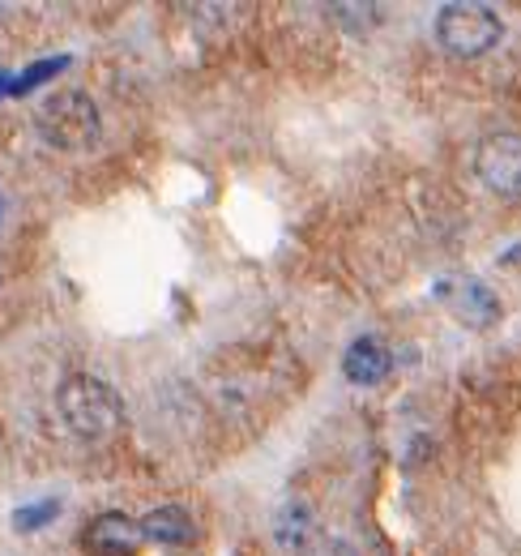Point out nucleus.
Returning <instances> with one entry per match:
<instances>
[{
    "label": "nucleus",
    "instance_id": "obj_4",
    "mask_svg": "<svg viewBox=\"0 0 521 556\" xmlns=\"http://www.w3.org/2000/svg\"><path fill=\"white\" fill-rule=\"evenodd\" d=\"M474 172L496 198H521V134H487L474 150Z\"/></svg>",
    "mask_w": 521,
    "mask_h": 556
},
{
    "label": "nucleus",
    "instance_id": "obj_7",
    "mask_svg": "<svg viewBox=\"0 0 521 556\" xmlns=\"http://www.w3.org/2000/svg\"><path fill=\"white\" fill-rule=\"evenodd\" d=\"M137 540H141L137 522L112 509V514H99V518L86 527V540H81V544H86L90 556H132Z\"/></svg>",
    "mask_w": 521,
    "mask_h": 556
},
{
    "label": "nucleus",
    "instance_id": "obj_5",
    "mask_svg": "<svg viewBox=\"0 0 521 556\" xmlns=\"http://www.w3.org/2000/svg\"><path fill=\"white\" fill-rule=\"evenodd\" d=\"M436 300L454 313L461 326H470V330H487L496 317H500V300L492 295V287L487 282H479V278H441L436 282Z\"/></svg>",
    "mask_w": 521,
    "mask_h": 556
},
{
    "label": "nucleus",
    "instance_id": "obj_2",
    "mask_svg": "<svg viewBox=\"0 0 521 556\" xmlns=\"http://www.w3.org/2000/svg\"><path fill=\"white\" fill-rule=\"evenodd\" d=\"M500 39H505V22L487 4L454 0V4H441V13H436V43L457 61H479Z\"/></svg>",
    "mask_w": 521,
    "mask_h": 556
},
{
    "label": "nucleus",
    "instance_id": "obj_12",
    "mask_svg": "<svg viewBox=\"0 0 521 556\" xmlns=\"http://www.w3.org/2000/svg\"><path fill=\"white\" fill-rule=\"evenodd\" d=\"M329 13H333L346 30H368V26L377 30V26H381V9H377V4H333Z\"/></svg>",
    "mask_w": 521,
    "mask_h": 556
},
{
    "label": "nucleus",
    "instance_id": "obj_9",
    "mask_svg": "<svg viewBox=\"0 0 521 556\" xmlns=\"http://www.w3.org/2000/svg\"><path fill=\"white\" fill-rule=\"evenodd\" d=\"M274 531H278V544L287 553H300L308 544V535H313V509L304 501H287L278 509V518H274Z\"/></svg>",
    "mask_w": 521,
    "mask_h": 556
},
{
    "label": "nucleus",
    "instance_id": "obj_3",
    "mask_svg": "<svg viewBox=\"0 0 521 556\" xmlns=\"http://www.w3.org/2000/svg\"><path fill=\"white\" fill-rule=\"evenodd\" d=\"M39 134L52 150H90L99 141V108L81 90H56L39 108Z\"/></svg>",
    "mask_w": 521,
    "mask_h": 556
},
{
    "label": "nucleus",
    "instance_id": "obj_10",
    "mask_svg": "<svg viewBox=\"0 0 521 556\" xmlns=\"http://www.w3.org/2000/svg\"><path fill=\"white\" fill-rule=\"evenodd\" d=\"M68 70V56H52V61H39V65H30L26 73H17V77H9V94H30L35 86H43V81H52L56 73Z\"/></svg>",
    "mask_w": 521,
    "mask_h": 556
},
{
    "label": "nucleus",
    "instance_id": "obj_13",
    "mask_svg": "<svg viewBox=\"0 0 521 556\" xmlns=\"http://www.w3.org/2000/svg\"><path fill=\"white\" fill-rule=\"evenodd\" d=\"M4 94H9V77L0 73V99H4Z\"/></svg>",
    "mask_w": 521,
    "mask_h": 556
},
{
    "label": "nucleus",
    "instance_id": "obj_1",
    "mask_svg": "<svg viewBox=\"0 0 521 556\" xmlns=\"http://www.w3.org/2000/svg\"><path fill=\"white\" fill-rule=\"evenodd\" d=\"M56 412L65 419V428L81 441H103L120 428V394L103 381V377H90V372H73L61 381L56 390Z\"/></svg>",
    "mask_w": 521,
    "mask_h": 556
},
{
    "label": "nucleus",
    "instance_id": "obj_11",
    "mask_svg": "<svg viewBox=\"0 0 521 556\" xmlns=\"http://www.w3.org/2000/svg\"><path fill=\"white\" fill-rule=\"evenodd\" d=\"M56 514H61V501H39V505H22L17 514H13V527L26 535V531H39V527H48V522H56Z\"/></svg>",
    "mask_w": 521,
    "mask_h": 556
},
{
    "label": "nucleus",
    "instance_id": "obj_6",
    "mask_svg": "<svg viewBox=\"0 0 521 556\" xmlns=\"http://www.w3.org/2000/svg\"><path fill=\"white\" fill-rule=\"evenodd\" d=\"M390 364H393L390 348H385L381 339L364 334V339H355V343L346 348V355H342V377H346L351 386L372 390V386H381V381L390 377Z\"/></svg>",
    "mask_w": 521,
    "mask_h": 556
},
{
    "label": "nucleus",
    "instance_id": "obj_14",
    "mask_svg": "<svg viewBox=\"0 0 521 556\" xmlns=\"http://www.w3.org/2000/svg\"><path fill=\"white\" fill-rule=\"evenodd\" d=\"M0 223H4V193H0Z\"/></svg>",
    "mask_w": 521,
    "mask_h": 556
},
{
    "label": "nucleus",
    "instance_id": "obj_8",
    "mask_svg": "<svg viewBox=\"0 0 521 556\" xmlns=\"http://www.w3.org/2000/svg\"><path fill=\"white\" fill-rule=\"evenodd\" d=\"M141 540H154V544H193L196 540V527L193 518L180 509V505H158L150 509L141 522H137Z\"/></svg>",
    "mask_w": 521,
    "mask_h": 556
}]
</instances>
